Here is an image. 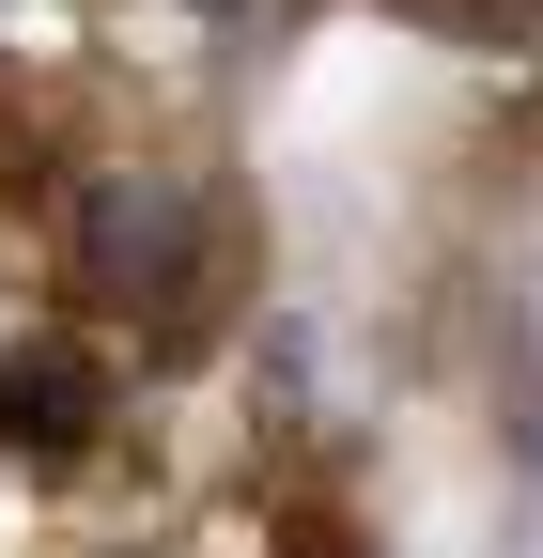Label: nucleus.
<instances>
[{
	"label": "nucleus",
	"instance_id": "obj_1",
	"mask_svg": "<svg viewBox=\"0 0 543 558\" xmlns=\"http://www.w3.org/2000/svg\"><path fill=\"white\" fill-rule=\"evenodd\" d=\"M62 264H79L94 311H186V279H202V186L186 171H94Z\"/></svg>",
	"mask_w": 543,
	"mask_h": 558
},
{
	"label": "nucleus",
	"instance_id": "obj_2",
	"mask_svg": "<svg viewBox=\"0 0 543 558\" xmlns=\"http://www.w3.org/2000/svg\"><path fill=\"white\" fill-rule=\"evenodd\" d=\"M94 435H109V373L79 341H16V357H0V450L16 465H79Z\"/></svg>",
	"mask_w": 543,
	"mask_h": 558
},
{
	"label": "nucleus",
	"instance_id": "obj_3",
	"mask_svg": "<svg viewBox=\"0 0 543 558\" xmlns=\"http://www.w3.org/2000/svg\"><path fill=\"white\" fill-rule=\"evenodd\" d=\"M202 16H218V0H202Z\"/></svg>",
	"mask_w": 543,
	"mask_h": 558
}]
</instances>
